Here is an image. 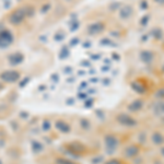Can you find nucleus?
I'll use <instances>...</instances> for the list:
<instances>
[{
	"instance_id": "1",
	"label": "nucleus",
	"mask_w": 164,
	"mask_h": 164,
	"mask_svg": "<svg viewBox=\"0 0 164 164\" xmlns=\"http://www.w3.org/2000/svg\"><path fill=\"white\" fill-rule=\"evenodd\" d=\"M24 16H25V11L22 10V9H19V10L14 11V12L10 16L9 21H10V23H12V24H14V25H18L24 20Z\"/></svg>"
},
{
	"instance_id": "2",
	"label": "nucleus",
	"mask_w": 164,
	"mask_h": 164,
	"mask_svg": "<svg viewBox=\"0 0 164 164\" xmlns=\"http://www.w3.org/2000/svg\"><path fill=\"white\" fill-rule=\"evenodd\" d=\"M12 43V35L10 34L8 31H4L2 33H0V47L4 48L9 46Z\"/></svg>"
},
{
	"instance_id": "3",
	"label": "nucleus",
	"mask_w": 164,
	"mask_h": 164,
	"mask_svg": "<svg viewBox=\"0 0 164 164\" xmlns=\"http://www.w3.org/2000/svg\"><path fill=\"white\" fill-rule=\"evenodd\" d=\"M20 77V74L16 72V71H8V72H4L1 74V79L7 82H13L16 81Z\"/></svg>"
},
{
	"instance_id": "4",
	"label": "nucleus",
	"mask_w": 164,
	"mask_h": 164,
	"mask_svg": "<svg viewBox=\"0 0 164 164\" xmlns=\"http://www.w3.org/2000/svg\"><path fill=\"white\" fill-rule=\"evenodd\" d=\"M9 59H10V62L12 65H18L19 62H22L23 57H22V55H20V54H16V55H11Z\"/></svg>"
},
{
	"instance_id": "5",
	"label": "nucleus",
	"mask_w": 164,
	"mask_h": 164,
	"mask_svg": "<svg viewBox=\"0 0 164 164\" xmlns=\"http://www.w3.org/2000/svg\"><path fill=\"white\" fill-rule=\"evenodd\" d=\"M0 88H1V86H0Z\"/></svg>"
}]
</instances>
